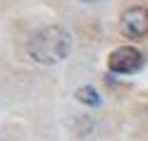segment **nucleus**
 Returning a JSON list of instances; mask_svg holds the SVG:
<instances>
[{
    "mask_svg": "<svg viewBox=\"0 0 148 141\" xmlns=\"http://www.w3.org/2000/svg\"><path fill=\"white\" fill-rule=\"evenodd\" d=\"M29 55L38 65H58L72 53V34L60 24L41 26L29 39Z\"/></svg>",
    "mask_w": 148,
    "mask_h": 141,
    "instance_id": "obj_1",
    "label": "nucleus"
},
{
    "mask_svg": "<svg viewBox=\"0 0 148 141\" xmlns=\"http://www.w3.org/2000/svg\"><path fill=\"white\" fill-rule=\"evenodd\" d=\"M108 67L115 74H136L143 67V55L134 45H119V48H115L110 53Z\"/></svg>",
    "mask_w": 148,
    "mask_h": 141,
    "instance_id": "obj_2",
    "label": "nucleus"
},
{
    "mask_svg": "<svg viewBox=\"0 0 148 141\" xmlns=\"http://www.w3.org/2000/svg\"><path fill=\"white\" fill-rule=\"evenodd\" d=\"M119 29L129 39H141L148 34V7H129L119 17Z\"/></svg>",
    "mask_w": 148,
    "mask_h": 141,
    "instance_id": "obj_3",
    "label": "nucleus"
},
{
    "mask_svg": "<svg viewBox=\"0 0 148 141\" xmlns=\"http://www.w3.org/2000/svg\"><path fill=\"white\" fill-rule=\"evenodd\" d=\"M77 100L84 103V105H88V108H98V105H100V96H98V91H96L93 86H81V89H77Z\"/></svg>",
    "mask_w": 148,
    "mask_h": 141,
    "instance_id": "obj_4",
    "label": "nucleus"
},
{
    "mask_svg": "<svg viewBox=\"0 0 148 141\" xmlns=\"http://www.w3.org/2000/svg\"><path fill=\"white\" fill-rule=\"evenodd\" d=\"M81 3H98V0H81Z\"/></svg>",
    "mask_w": 148,
    "mask_h": 141,
    "instance_id": "obj_5",
    "label": "nucleus"
}]
</instances>
